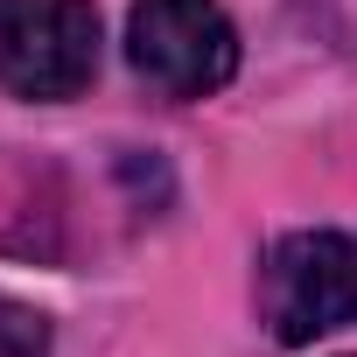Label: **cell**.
<instances>
[{"mask_svg":"<svg viewBox=\"0 0 357 357\" xmlns=\"http://www.w3.org/2000/svg\"><path fill=\"white\" fill-rule=\"evenodd\" d=\"M259 308L280 343H315L357 322V231H294L259 266Z\"/></svg>","mask_w":357,"mask_h":357,"instance_id":"obj_1","label":"cell"},{"mask_svg":"<svg viewBox=\"0 0 357 357\" xmlns=\"http://www.w3.org/2000/svg\"><path fill=\"white\" fill-rule=\"evenodd\" d=\"M133 70L168 98H204L238 70V29L218 0H133L126 22Z\"/></svg>","mask_w":357,"mask_h":357,"instance_id":"obj_2","label":"cell"},{"mask_svg":"<svg viewBox=\"0 0 357 357\" xmlns=\"http://www.w3.org/2000/svg\"><path fill=\"white\" fill-rule=\"evenodd\" d=\"M98 70L91 0H0V84L15 98H77Z\"/></svg>","mask_w":357,"mask_h":357,"instance_id":"obj_3","label":"cell"},{"mask_svg":"<svg viewBox=\"0 0 357 357\" xmlns=\"http://www.w3.org/2000/svg\"><path fill=\"white\" fill-rule=\"evenodd\" d=\"M43 350H50V322L0 294V357H43Z\"/></svg>","mask_w":357,"mask_h":357,"instance_id":"obj_4","label":"cell"}]
</instances>
